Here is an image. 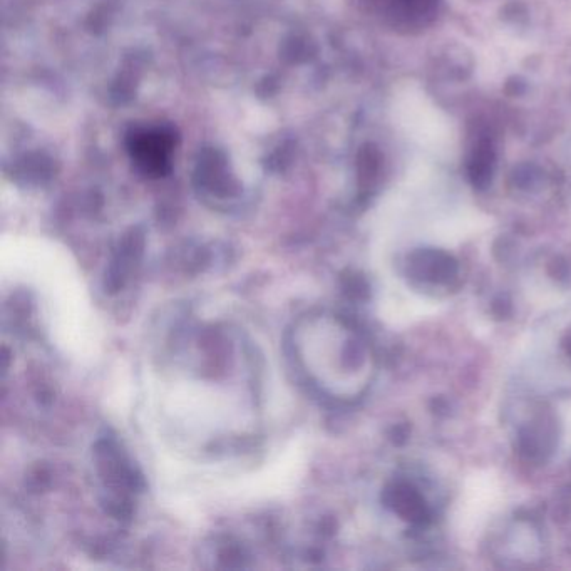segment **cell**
Listing matches in <instances>:
<instances>
[{"label":"cell","mask_w":571,"mask_h":571,"mask_svg":"<svg viewBox=\"0 0 571 571\" xmlns=\"http://www.w3.org/2000/svg\"><path fill=\"white\" fill-rule=\"evenodd\" d=\"M568 354H571V339L570 342H568Z\"/></svg>","instance_id":"obj_5"},{"label":"cell","mask_w":571,"mask_h":571,"mask_svg":"<svg viewBox=\"0 0 571 571\" xmlns=\"http://www.w3.org/2000/svg\"><path fill=\"white\" fill-rule=\"evenodd\" d=\"M396 506L407 520L422 521L426 518V506L414 489L402 486L396 491Z\"/></svg>","instance_id":"obj_3"},{"label":"cell","mask_w":571,"mask_h":571,"mask_svg":"<svg viewBox=\"0 0 571 571\" xmlns=\"http://www.w3.org/2000/svg\"><path fill=\"white\" fill-rule=\"evenodd\" d=\"M402 2H406L407 6L414 9V11L421 12L427 11V9H431L434 6V2L436 0H402Z\"/></svg>","instance_id":"obj_4"},{"label":"cell","mask_w":571,"mask_h":571,"mask_svg":"<svg viewBox=\"0 0 571 571\" xmlns=\"http://www.w3.org/2000/svg\"><path fill=\"white\" fill-rule=\"evenodd\" d=\"M494 155L493 148L489 143H481L478 150L474 151L473 161L469 166V173L473 178L474 185H488L493 175Z\"/></svg>","instance_id":"obj_2"},{"label":"cell","mask_w":571,"mask_h":571,"mask_svg":"<svg viewBox=\"0 0 571 571\" xmlns=\"http://www.w3.org/2000/svg\"><path fill=\"white\" fill-rule=\"evenodd\" d=\"M173 141L170 134L163 131L139 134L134 138V156L136 160L145 165L148 170L160 171L168 163Z\"/></svg>","instance_id":"obj_1"}]
</instances>
